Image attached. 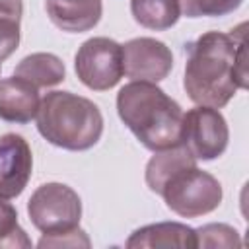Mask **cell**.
<instances>
[{"instance_id":"6da1fadb","label":"cell","mask_w":249,"mask_h":249,"mask_svg":"<svg viewBox=\"0 0 249 249\" xmlns=\"http://www.w3.org/2000/svg\"><path fill=\"white\" fill-rule=\"evenodd\" d=\"M183 88L196 105L222 109L237 89L247 88L245 23L231 33L206 31L185 45Z\"/></svg>"},{"instance_id":"7a4b0ae2","label":"cell","mask_w":249,"mask_h":249,"mask_svg":"<svg viewBox=\"0 0 249 249\" xmlns=\"http://www.w3.org/2000/svg\"><path fill=\"white\" fill-rule=\"evenodd\" d=\"M117 113L138 142L152 152L181 142L183 109L152 82L124 84L117 93Z\"/></svg>"},{"instance_id":"3957f363","label":"cell","mask_w":249,"mask_h":249,"mask_svg":"<svg viewBox=\"0 0 249 249\" xmlns=\"http://www.w3.org/2000/svg\"><path fill=\"white\" fill-rule=\"evenodd\" d=\"M39 134L53 146L68 152L93 148L103 134V115L99 107L78 93L49 91L35 115Z\"/></svg>"},{"instance_id":"277c9868","label":"cell","mask_w":249,"mask_h":249,"mask_svg":"<svg viewBox=\"0 0 249 249\" xmlns=\"http://www.w3.org/2000/svg\"><path fill=\"white\" fill-rule=\"evenodd\" d=\"M171 212L181 218H198L214 212L224 196L220 181L200 169L196 161L177 167L156 191Z\"/></svg>"},{"instance_id":"5b68a950","label":"cell","mask_w":249,"mask_h":249,"mask_svg":"<svg viewBox=\"0 0 249 249\" xmlns=\"http://www.w3.org/2000/svg\"><path fill=\"white\" fill-rule=\"evenodd\" d=\"M27 216L43 233H60L80 226L82 198L64 183H43L27 200Z\"/></svg>"},{"instance_id":"8992f818","label":"cell","mask_w":249,"mask_h":249,"mask_svg":"<svg viewBox=\"0 0 249 249\" xmlns=\"http://www.w3.org/2000/svg\"><path fill=\"white\" fill-rule=\"evenodd\" d=\"M74 70L78 80L93 91L115 88L124 74L123 45L109 37H91L84 41L74 56Z\"/></svg>"},{"instance_id":"52a82bcc","label":"cell","mask_w":249,"mask_h":249,"mask_svg":"<svg viewBox=\"0 0 249 249\" xmlns=\"http://www.w3.org/2000/svg\"><path fill=\"white\" fill-rule=\"evenodd\" d=\"M230 142V128L224 115L206 105H196L183 113L181 144L196 161H212L220 158Z\"/></svg>"},{"instance_id":"ba28073f","label":"cell","mask_w":249,"mask_h":249,"mask_svg":"<svg viewBox=\"0 0 249 249\" xmlns=\"http://www.w3.org/2000/svg\"><path fill=\"white\" fill-rule=\"evenodd\" d=\"M173 68V54L163 41L154 37H136L123 45L124 76L138 82L158 84Z\"/></svg>"},{"instance_id":"9c48e42d","label":"cell","mask_w":249,"mask_h":249,"mask_svg":"<svg viewBox=\"0 0 249 249\" xmlns=\"http://www.w3.org/2000/svg\"><path fill=\"white\" fill-rule=\"evenodd\" d=\"M33 154L21 134L6 132L0 136V195L16 198L31 179Z\"/></svg>"},{"instance_id":"30bf717a","label":"cell","mask_w":249,"mask_h":249,"mask_svg":"<svg viewBox=\"0 0 249 249\" xmlns=\"http://www.w3.org/2000/svg\"><path fill=\"white\" fill-rule=\"evenodd\" d=\"M39 89L23 78L10 76L0 80V119L6 123H31L39 109Z\"/></svg>"},{"instance_id":"8fae6325","label":"cell","mask_w":249,"mask_h":249,"mask_svg":"<svg viewBox=\"0 0 249 249\" xmlns=\"http://www.w3.org/2000/svg\"><path fill=\"white\" fill-rule=\"evenodd\" d=\"M49 19L66 33L93 29L103 14L101 0H45Z\"/></svg>"},{"instance_id":"7c38bea8","label":"cell","mask_w":249,"mask_h":249,"mask_svg":"<svg viewBox=\"0 0 249 249\" xmlns=\"http://www.w3.org/2000/svg\"><path fill=\"white\" fill-rule=\"evenodd\" d=\"M128 249H140V247H181V249H193L196 247V235L195 230L181 222H158L148 224L130 233V237L124 243Z\"/></svg>"},{"instance_id":"4fadbf2b","label":"cell","mask_w":249,"mask_h":249,"mask_svg":"<svg viewBox=\"0 0 249 249\" xmlns=\"http://www.w3.org/2000/svg\"><path fill=\"white\" fill-rule=\"evenodd\" d=\"M14 76L23 78L37 89L53 88L66 78V68L64 62L53 53H31L18 62Z\"/></svg>"},{"instance_id":"5bb4252c","label":"cell","mask_w":249,"mask_h":249,"mask_svg":"<svg viewBox=\"0 0 249 249\" xmlns=\"http://www.w3.org/2000/svg\"><path fill=\"white\" fill-rule=\"evenodd\" d=\"M130 14L136 23L152 31H165L181 18L179 0H130Z\"/></svg>"},{"instance_id":"9a60e30c","label":"cell","mask_w":249,"mask_h":249,"mask_svg":"<svg viewBox=\"0 0 249 249\" xmlns=\"http://www.w3.org/2000/svg\"><path fill=\"white\" fill-rule=\"evenodd\" d=\"M21 14V0H0V62L12 56L19 45Z\"/></svg>"},{"instance_id":"2e32d148","label":"cell","mask_w":249,"mask_h":249,"mask_svg":"<svg viewBox=\"0 0 249 249\" xmlns=\"http://www.w3.org/2000/svg\"><path fill=\"white\" fill-rule=\"evenodd\" d=\"M31 247V239L18 224V210L6 196L0 195V249Z\"/></svg>"},{"instance_id":"e0dca14e","label":"cell","mask_w":249,"mask_h":249,"mask_svg":"<svg viewBox=\"0 0 249 249\" xmlns=\"http://www.w3.org/2000/svg\"><path fill=\"white\" fill-rule=\"evenodd\" d=\"M241 4L243 0H179L181 14L187 18H222Z\"/></svg>"},{"instance_id":"ac0fdd59","label":"cell","mask_w":249,"mask_h":249,"mask_svg":"<svg viewBox=\"0 0 249 249\" xmlns=\"http://www.w3.org/2000/svg\"><path fill=\"white\" fill-rule=\"evenodd\" d=\"M196 247H241L239 231L228 224H206L195 230Z\"/></svg>"},{"instance_id":"d6986e66","label":"cell","mask_w":249,"mask_h":249,"mask_svg":"<svg viewBox=\"0 0 249 249\" xmlns=\"http://www.w3.org/2000/svg\"><path fill=\"white\" fill-rule=\"evenodd\" d=\"M39 247H89V239L84 230L74 228L60 233H43V237L37 243Z\"/></svg>"}]
</instances>
